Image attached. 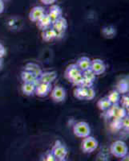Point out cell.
Wrapping results in <instances>:
<instances>
[{"label": "cell", "mask_w": 129, "mask_h": 161, "mask_svg": "<svg viewBox=\"0 0 129 161\" xmlns=\"http://www.w3.org/2000/svg\"><path fill=\"white\" fill-rule=\"evenodd\" d=\"M3 2H4V1H9V0H3Z\"/></svg>", "instance_id": "obj_38"}, {"label": "cell", "mask_w": 129, "mask_h": 161, "mask_svg": "<svg viewBox=\"0 0 129 161\" xmlns=\"http://www.w3.org/2000/svg\"><path fill=\"white\" fill-rule=\"evenodd\" d=\"M36 85L32 83H23L22 86V92L27 96H31L35 93Z\"/></svg>", "instance_id": "obj_18"}, {"label": "cell", "mask_w": 129, "mask_h": 161, "mask_svg": "<svg viewBox=\"0 0 129 161\" xmlns=\"http://www.w3.org/2000/svg\"><path fill=\"white\" fill-rule=\"evenodd\" d=\"M6 55V48L3 44L0 43V58L2 59Z\"/></svg>", "instance_id": "obj_32"}, {"label": "cell", "mask_w": 129, "mask_h": 161, "mask_svg": "<svg viewBox=\"0 0 129 161\" xmlns=\"http://www.w3.org/2000/svg\"><path fill=\"white\" fill-rule=\"evenodd\" d=\"M126 116H127V112H126L125 108H124V107H119L118 106L116 110V113H115V119H123Z\"/></svg>", "instance_id": "obj_23"}, {"label": "cell", "mask_w": 129, "mask_h": 161, "mask_svg": "<svg viewBox=\"0 0 129 161\" xmlns=\"http://www.w3.org/2000/svg\"><path fill=\"white\" fill-rule=\"evenodd\" d=\"M83 76H84V78L87 79V80H91L92 82H94L95 80V74L91 71V69H88L87 71H84L83 72Z\"/></svg>", "instance_id": "obj_24"}, {"label": "cell", "mask_w": 129, "mask_h": 161, "mask_svg": "<svg viewBox=\"0 0 129 161\" xmlns=\"http://www.w3.org/2000/svg\"><path fill=\"white\" fill-rule=\"evenodd\" d=\"M121 161H129V156H128V155H126V156H124V157H122L121 158Z\"/></svg>", "instance_id": "obj_35"}, {"label": "cell", "mask_w": 129, "mask_h": 161, "mask_svg": "<svg viewBox=\"0 0 129 161\" xmlns=\"http://www.w3.org/2000/svg\"><path fill=\"white\" fill-rule=\"evenodd\" d=\"M103 33L106 37H113L116 34V29L113 27H107V28H104L103 30Z\"/></svg>", "instance_id": "obj_25"}, {"label": "cell", "mask_w": 129, "mask_h": 161, "mask_svg": "<svg viewBox=\"0 0 129 161\" xmlns=\"http://www.w3.org/2000/svg\"><path fill=\"white\" fill-rule=\"evenodd\" d=\"M2 66V59L0 58V67Z\"/></svg>", "instance_id": "obj_37"}, {"label": "cell", "mask_w": 129, "mask_h": 161, "mask_svg": "<svg viewBox=\"0 0 129 161\" xmlns=\"http://www.w3.org/2000/svg\"><path fill=\"white\" fill-rule=\"evenodd\" d=\"M117 91L120 93H125L128 91V81L120 80L117 86Z\"/></svg>", "instance_id": "obj_22"}, {"label": "cell", "mask_w": 129, "mask_h": 161, "mask_svg": "<svg viewBox=\"0 0 129 161\" xmlns=\"http://www.w3.org/2000/svg\"><path fill=\"white\" fill-rule=\"evenodd\" d=\"M82 72L79 69L78 66L76 65V64H71L70 65L67 66V68L65 70V77L67 80H70L71 79L74 78L75 77H76L77 75H79L80 73H81Z\"/></svg>", "instance_id": "obj_11"}, {"label": "cell", "mask_w": 129, "mask_h": 161, "mask_svg": "<svg viewBox=\"0 0 129 161\" xmlns=\"http://www.w3.org/2000/svg\"><path fill=\"white\" fill-rule=\"evenodd\" d=\"M93 84H94V82H92L91 80H87V79L84 78V77L83 82H82V84H81V86H80L84 87V88H89V87H92Z\"/></svg>", "instance_id": "obj_29"}, {"label": "cell", "mask_w": 129, "mask_h": 161, "mask_svg": "<svg viewBox=\"0 0 129 161\" xmlns=\"http://www.w3.org/2000/svg\"><path fill=\"white\" fill-rule=\"evenodd\" d=\"M107 98L109 100L111 105L118 104V103L120 101V93L117 90H112V91L110 92Z\"/></svg>", "instance_id": "obj_19"}, {"label": "cell", "mask_w": 129, "mask_h": 161, "mask_svg": "<svg viewBox=\"0 0 129 161\" xmlns=\"http://www.w3.org/2000/svg\"><path fill=\"white\" fill-rule=\"evenodd\" d=\"M21 79L23 81V83H32V84L38 85L39 83V78L35 75H34L33 73H30L28 71H23L21 73Z\"/></svg>", "instance_id": "obj_14"}, {"label": "cell", "mask_w": 129, "mask_h": 161, "mask_svg": "<svg viewBox=\"0 0 129 161\" xmlns=\"http://www.w3.org/2000/svg\"><path fill=\"white\" fill-rule=\"evenodd\" d=\"M97 106H98L100 110H107L111 106V103H110L109 100L107 97H104V98H101L98 101Z\"/></svg>", "instance_id": "obj_21"}, {"label": "cell", "mask_w": 129, "mask_h": 161, "mask_svg": "<svg viewBox=\"0 0 129 161\" xmlns=\"http://www.w3.org/2000/svg\"><path fill=\"white\" fill-rule=\"evenodd\" d=\"M95 97V91L92 87H89L87 89V93H86L85 100H92Z\"/></svg>", "instance_id": "obj_27"}, {"label": "cell", "mask_w": 129, "mask_h": 161, "mask_svg": "<svg viewBox=\"0 0 129 161\" xmlns=\"http://www.w3.org/2000/svg\"><path fill=\"white\" fill-rule=\"evenodd\" d=\"M73 132L75 136L80 138H85L90 136L91 134V128L88 123L86 122H79L75 123L73 127Z\"/></svg>", "instance_id": "obj_2"}, {"label": "cell", "mask_w": 129, "mask_h": 161, "mask_svg": "<svg viewBox=\"0 0 129 161\" xmlns=\"http://www.w3.org/2000/svg\"><path fill=\"white\" fill-rule=\"evenodd\" d=\"M4 8H5V4L3 0H0V14H2L4 11Z\"/></svg>", "instance_id": "obj_34"}, {"label": "cell", "mask_w": 129, "mask_h": 161, "mask_svg": "<svg viewBox=\"0 0 129 161\" xmlns=\"http://www.w3.org/2000/svg\"><path fill=\"white\" fill-rule=\"evenodd\" d=\"M76 65L78 66L79 69L80 71L84 72L91 69V60L87 57H83L79 59L76 61Z\"/></svg>", "instance_id": "obj_13"}, {"label": "cell", "mask_w": 129, "mask_h": 161, "mask_svg": "<svg viewBox=\"0 0 129 161\" xmlns=\"http://www.w3.org/2000/svg\"><path fill=\"white\" fill-rule=\"evenodd\" d=\"M111 153L117 158H122L127 154V146L124 141L117 140L111 145Z\"/></svg>", "instance_id": "obj_1"}, {"label": "cell", "mask_w": 129, "mask_h": 161, "mask_svg": "<svg viewBox=\"0 0 129 161\" xmlns=\"http://www.w3.org/2000/svg\"><path fill=\"white\" fill-rule=\"evenodd\" d=\"M37 26L40 30L42 31H45V30L48 29L52 25V20L50 19L47 14H45L42 18L40 19L39 21H37Z\"/></svg>", "instance_id": "obj_15"}, {"label": "cell", "mask_w": 129, "mask_h": 161, "mask_svg": "<svg viewBox=\"0 0 129 161\" xmlns=\"http://www.w3.org/2000/svg\"><path fill=\"white\" fill-rule=\"evenodd\" d=\"M51 90V84L39 83L35 87V93L39 97H46Z\"/></svg>", "instance_id": "obj_10"}, {"label": "cell", "mask_w": 129, "mask_h": 161, "mask_svg": "<svg viewBox=\"0 0 129 161\" xmlns=\"http://www.w3.org/2000/svg\"><path fill=\"white\" fill-rule=\"evenodd\" d=\"M98 147V141L92 136H87L84 138L81 143V148L85 153H91Z\"/></svg>", "instance_id": "obj_3"}, {"label": "cell", "mask_w": 129, "mask_h": 161, "mask_svg": "<svg viewBox=\"0 0 129 161\" xmlns=\"http://www.w3.org/2000/svg\"><path fill=\"white\" fill-rule=\"evenodd\" d=\"M90 69L95 74V75H101L105 72L106 65L104 60L100 59H95L91 60V69Z\"/></svg>", "instance_id": "obj_7"}, {"label": "cell", "mask_w": 129, "mask_h": 161, "mask_svg": "<svg viewBox=\"0 0 129 161\" xmlns=\"http://www.w3.org/2000/svg\"><path fill=\"white\" fill-rule=\"evenodd\" d=\"M45 10L41 6H36L31 8L29 12V19L32 22H37L45 15Z\"/></svg>", "instance_id": "obj_8"}, {"label": "cell", "mask_w": 129, "mask_h": 161, "mask_svg": "<svg viewBox=\"0 0 129 161\" xmlns=\"http://www.w3.org/2000/svg\"><path fill=\"white\" fill-rule=\"evenodd\" d=\"M87 88H84V87H82V86H78L74 90L75 97H76V98L80 99V100L85 99L86 93H87Z\"/></svg>", "instance_id": "obj_20"}, {"label": "cell", "mask_w": 129, "mask_h": 161, "mask_svg": "<svg viewBox=\"0 0 129 161\" xmlns=\"http://www.w3.org/2000/svg\"><path fill=\"white\" fill-rule=\"evenodd\" d=\"M43 36V40L46 42L51 41V40H54V39L57 38V33L53 28H48V29L43 31L42 33Z\"/></svg>", "instance_id": "obj_17"}, {"label": "cell", "mask_w": 129, "mask_h": 161, "mask_svg": "<svg viewBox=\"0 0 129 161\" xmlns=\"http://www.w3.org/2000/svg\"><path fill=\"white\" fill-rule=\"evenodd\" d=\"M24 70L33 73V74L36 76L38 78L39 77V76L41 75L43 73V70H42V69L40 68V66L39 65V64H35V63H33V62L28 63V64H26L25 68H24Z\"/></svg>", "instance_id": "obj_16"}, {"label": "cell", "mask_w": 129, "mask_h": 161, "mask_svg": "<svg viewBox=\"0 0 129 161\" xmlns=\"http://www.w3.org/2000/svg\"><path fill=\"white\" fill-rule=\"evenodd\" d=\"M121 121H122V127H124L125 129L128 130V126H129L128 117L126 116V117H124Z\"/></svg>", "instance_id": "obj_30"}, {"label": "cell", "mask_w": 129, "mask_h": 161, "mask_svg": "<svg viewBox=\"0 0 129 161\" xmlns=\"http://www.w3.org/2000/svg\"><path fill=\"white\" fill-rule=\"evenodd\" d=\"M51 152H52V154L56 159H65L67 155V147L59 140H57L55 142V145L53 146Z\"/></svg>", "instance_id": "obj_4"}, {"label": "cell", "mask_w": 129, "mask_h": 161, "mask_svg": "<svg viewBox=\"0 0 129 161\" xmlns=\"http://www.w3.org/2000/svg\"><path fill=\"white\" fill-rule=\"evenodd\" d=\"M57 78V73L55 71L43 72L42 74L39 77V82L51 84Z\"/></svg>", "instance_id": "obj_9"}, {"label": "cell", "mask_w": 129, "mask_h": 161, "mask_svg": "<svg viewBox=\"0 0 129 161\" xmlns=\"http://www.w3.org/2000/svg\"><path fill=\"white\" fill-rule=\"evenodd\" d=\"M47 15L50 17V19L52 20V22H54L55 20L58 19L59 18L63 16V11L59 6L53 4V5L51 6L49 12H48Z\"/></svg>", "instance_id": "obj_12"}, {"label": "cell", "mask_w": 129, "mask_h": 161, "mask_svg": "<svg viewBox=\"0 0 129 161\" xmlns=\"http://www.w3.org/2000/svg\"><path fill=\"white\" fill-rule=\"evenodd\" d=\"M83 80H84V76H83V73H80L79 75H77L76 77H75L74 78L71 79L70 81L72 83L73 85L77 86H80L83 82Z\"/></svg>", "instance_id": "obj_26"}, {"label": "cell", "mask_w": 129, "mask_h": 161, "mask_svg": "<svg viewBox=\"0 0 129 161\" xmlns=\"http://www.w3.org/2000/svg\"><path fill=\"white\" fill-rule=\"evenodd\" d=\"M40 2L44 5H53L56 2V0H40Z\"/></svg>", "instance_id": "obj_33"}, {"label": "cell", "mask_w": 129, "mask_h": 161, "mask_svg": "<svg viewBox=\"0 0 129 161\" xmlns=\"http://www.w3.org/2000/svg\"><path fill=\"white\" fill-rule=\"evenodd\" d=\"M52 28L56 31L57 38L59 36H62L67 28V21L64 16L60 17L58 19L52 22Z\"/></svg>", "instance_id": "obj_5"}, {"label": "cell", "mask_w": 129, "mask_h": 161, "mask_svg": "<svg viewBox=\"0 0 129 161\" xmlns=\"http://www.w3.org/2000/svg\"><path fill=\"white\" fill-rule=\"evenodd\" d=\"M51 97L55 103L64 102L66 98V90L62 86H55L51 92Z\"/></svg>", "instance_id": "obj_6"}, {"label": "cell", "mask_w": 129, "mask_h": 161, "mask_svg": "<svg viewBox=\"0 0 129 161\" xmlns=\"http://www.w3.org/2000/svg\"><path fill=\"white\" fill-rule=\"evenodd\" d=\"M43 161H56V159L51 151H48L44 156Z\"/></svg>", "instance_id": "obj_28"}, {"label": "cell", "mask_w": 129, "mask_h": 161, "mask_svg": "<svg viewBox=\"0 0 129 161\" xmlns=\"http://www.w3.org/2000/svg\"><path fill=\"white\" fill-rule=\"evenodd\" d=\"M122 105L124 108H128V97L127 96H124L122 98Z\"/></svg>", "instance_id": "obj_31"}, {"label": "cell", "mask_w": 129, "mask_h": 161, "mask_svg": "<svg viewBox=\"0 0 129 161\" xmlns=\"http://www.w3.org/2000/svg\"><path fill=\"white\" fill-rule=\"evenodd\" d=\"M56 161H67L66 159H56Z\"/></svg>", "instance_id": "obj_36"}]
</instances>
